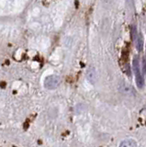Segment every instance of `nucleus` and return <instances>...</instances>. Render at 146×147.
Instances as JSON below:
<instances>
[{
    "label": "nucleus",
    "mask_w": 146,
    "mask_h": 147,
    "mask_svg": "<svg viewBox=\"0 0 146 147\" xmlns=\"http://www.w3.org/2000/svg\"><path fill=\"white\" fill-rule=\"evenodd\" d=\"M61 83V78L56 75H52L49 76L45 78L44 80V86L47 89H55L56 87L60 85Z\"/></svg>",
    "instance_id": "nucleus-2"
},
{
    "label": "nucleus",
    "mask_w": 146,
    "mask_h": 147,
    "mask_svg": "<svg viewBox=\"0 0 146 147\" xmlns=\"http://www.w3.org/2000/svg\"><path fill=\"white\" fill-rule=\"evenodd\" d=\"M118 147H138L137 142L132 139H126L120 142Z\"/></svg>",
    "instance_id": "nucleus-3"
},
{
    "label": "nucleus",
    "mask_w": 146,
    "mask_h": 147,
    "mask_svg": "<svg viewBox=\"0 0 146 147\" xmlns=\"http://www.w3.org/2000/svg\"><path fill=\"white\" fill-rule=\"evenodd\" d=\"M131 35H132V39L135 40V37H137V34H135V29L133 27H132V29H131Z\"/></svg>",
    "instance_id": "nucleus-6"
},
{
    "label": "nucleus",
    "mask_w": 146,
    "mask_h": 147,
    "mask_svg": "<svg viewBox=\"0 0 146 147\" xmlns=\"http://www.w3.org/2000/svg\"><path fill=\"white\" fill-rule=\"evenodd\" d=\"M136 47L139 50V52H141L143 48V36L141 34H139L137 36V40H136Z\"/></svg>",
    "instance_id": "nucleus-5"
},
{
    "label": "nucleus",
    "mask_w": 146,
    "mask_h": 147,
    "mask_svg": "<svg viewBox=\"0 0 146 147\" xmlns=\"http://www.w3.org/2000/svg\"><path fill=\"white\" fill-rule=\"evenodd\" d=\"M86 77L90 83H95L96 80H97V74H96V71L94 68H90L88 69L87 73H86Z\"/></svg>",
    "instance_id": "nucleus-4"
},
{
    "label": "nucleus",
    "mask_w": 146,
    "mask_h": 147,
    "mask_svg": "<svg viewBox=\"0 0 146 147\" xmlns=\"http://www.w3.org/2000/svg\"><path fill=\"white\" fill-rule=\"evenodd\" d=\"M143 72L146 73V59H143Z\"/></svg>",
    "instance_id": "nucleus-7"
},
{
    "label": "nucleus",
    "mask_w": 146,
    "mask_h": 147,
    "mask_svg": "<svg viewBox=\"0 0 146 147\" xmlns=\"http://www.w3.org/2000/svg\"><path fill=\"white\" fill-rule=\"evenodd\" d=\"M133 70L135 73V79H136V85L139 88H143L144 86V79L143 76L141 75V70H140V64H139V60L137 57L133 60Z\"/></svg>",
    "instance_id": "nucleus-1"
}]
</instances>
